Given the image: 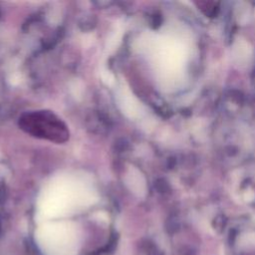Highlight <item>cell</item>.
Segmentation results:
<instances>
[{
    "mask_svg": "<svg viewBox=\"0 0 255 255\" xmlns=\"http://www.w3.org/2000/svg\"><path fill=\"white\" fill-rule=\"evenodd\" d=\"M97 200L98 193L86 175L62 173L53 177L41 191L37 214L45 222L77 213Z\"/></svg>",
    "mask_w": 255,
    "mask_h": 255,
    "instance_id": "1",
    "label": "cell"
},
{
    "mask_svg": "<svg viewBox=\"0 0 255 255\" xmlns=\"http://www.w3.org/2000/svg\"><path fill=\"white\" fill-rule=\"evenodd\" d=\"M145 46L151 52L159 79L167 85L178 82L187 58V47L183 41L173 36H155L148 38Z\"/></svg>",
    "mask_w": 255,
    "mask_h": 255,
    "instance_id": "2",
    "label": "cell"
},
{
    "mask_svg": "<svg viewBox=\"0 0 255 255\" xmlns=\"http://www.w3.org/2000/svg\"><path fill=\"white\" fill-rule=\"evenodd\" d=\"M81 238L80 228L70 221H45L35 233L36 242L46 255H76Z\"/></svg>",
    "mask_w": 255,
    "mask_h": 255,
    "instance_id": "3",
    "label": "cell"
},
{
    "mask_svg": "<svg viewBox=\"0 0 255 255\" xmlns=\"http://www.w3.org/2000/svg\"><path fill=\"white\" fill-rule=\"evenodd\" d=\"M119 105L123 113L130 119L137 118L141 114L139 103L128 91L124 89L119 93Z\"/></svg>",
    "mask_w": 255,
    "mask_h": 255,
    "instance_id": "4",
    "label": "cell"
},
{
    "mask_svg": "<svg viewBox=\"0 0 255 255\" xmlns=\"http://www.w3.org/2000/svg\"><path fill=\"white\" fill-rule=\"evenodd\" d=\"M126 184L137 196H144L146 192V181L142 173L131 166L128 168L126 175Z\"/></svg>",
    "mask_w": 255,
    "mask_h": 255,
    "instance_id": "5",
    "label": "cell"
},
{
    "mask_svg": "<svg viewBox=\"0 0 255 255\" xmlns=\"http://www.w3.org/2000/svg\"><path fill=\"white\" fill-rule=\"evenodd\" d=\"M252 49L244 39H238L232 47V57L236 64H246L251 58Z\"/></svg>",
    "mask_w": 255,
    "mask_h": 255,
    "instance_id": "6",
    "label": "cell"
},
{
    "mask_svg": "<svg viewBox=\"0 0 255 255\" xmlns=\"http://www.w3.org/2000/svg\"><path fill=\"white\" fill-rule=\"evenodd\" d=\"M102 78H103V81L108 84V85H111L113 82H114V76L109 72V71H105L103 74H102Z\"/></svg>",
    "mask_w": 255,
    "mask_h": 255,
    "instance_id": "7",
    "label": "cell"
}]
</instances>
